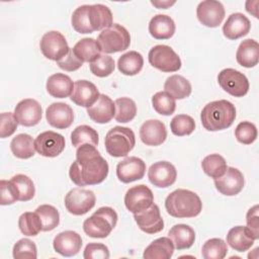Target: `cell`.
Listing matches in <instances>:
<instances>
[{"label":"cell","instance_id":"45","mask_svg":"<svg viewBox=\"0 0 259 259\" xmlns=\"http://www.w3.org/2000/svg\"><path fill=\"white\" fill-rule=\"evenodd\" d=\"M90 71L94 76L104 78L113 73L115 64L112 57L108 55H100L95 61L90 63Z\"/></svg>","mask_w":259,"mask_h":259},{"label":"cell","instance_id":"49","mask_svg":"<svg viewBox=\"0 0 259 259\" xmlns=\"http://www.w3.org/2000/svg\"><path fill=\"white\" fill-rule=\"evenodd\" d=\"M18 125V121L12 112H2L0 114V137L2 139L10 137L14 134Z\"/></svg>","mask_w":259,"mask_h":259},{"label":"cell","instance_id":"34","mask_svg":"<svg viewBox=\"0 0 259 259\" xmlns=\"http://www.w3.org/2000/svg\"><path fill=\"white\" fill-rule=\"evenodd\" d=\"M143 66V56L136 51H130L121 55L117 61V68L119 72L125 76L137 75L141 72Z\"/></svg>","mask_w":259,"mask_h":259},{"label":"cell","instance_id":"32","mask_svg":"<svg viewBox=\"0 0 259 259\" xmlns=\"http://www.w3.org/2000/svg\"><path fill=\"white\" fill-rule=\"evenodd\" d=\"M165 92L174 99H184L191 94L190 82L181 75H172L168 77L164 84Z\"/></svg>","mask_w":259,"mask_h":259},{"label":"cell","instance_id":"39","mask_svg":"<svg viewBox=\"0 0 259 259\" xmlns=\"http://www.w3.org/2000/svg\"><path fill=\"white\" fill-rule=\"evenodd\" d=\"M18 227L23 235L29 237H34L42 231L41 221L35 211L23 212L18 219Z\"/></svg>","mask_w":259,"mask_h":259},{"label":"cell","instance_id":"18","mask_svg":"<svg viewBox=\"0 0 259 259\" xmlns=\"http://www.w3.org/2000/svg\"><path fill=\"white\" fill-rule=\"evenodd\" d=\"M134 219L138 227L147 234H156L164 229V221L156 203L140 212L134 213Z\"/></svg>","mask_w":259,"mask_h":259},{"label":"cell","instance_id":"23","mask_svg":"<svg viewBox=\"0 0 259 259\" xmlns=\"http://www.w3.org/2000/svg\"><path fill=\"white\" fill-rule=\"evenodd\" d=\"M140 138L146 146H160L167 138L166 126L159 119L146 120L140 127Z\"/></svg>","mask_w":259,"mask_h":259},{"label":"cell","instance_id":"31","mask_svg":"<svg viewBox=\"0 0 259 259\" xmlns=\"http://www.w3.org/2000/svg\"><path fill=\"white\" fill-rule=\"evenodd\" d=\"M174 249L170 238H158L145 249L143 257L145 259H170L173 256Z\"/></svg>","mask_w":259,"mask_h":259},{"label":"cell","instance_id":"7","mask_svg":"<svg viewBox=\"0 0 259 259\" xmlns=\"http://www.w3.org/2000/svg\"><path fill=\"white\" fill-rule=\"evenodd\" d=\"M97 42L104 54H113L125 51L131 45V35L125 27L118 23H112L101 30L97 36Z\"/></svg>","mask_w":259,"mask_h":259},{"label":"cell","instance_id":"37","mask_svg":"<svg viewBox=\"0 0 259 259\" xmlns=\"http://www.w3.org/2000/svg\"><path fill=\"white\" fill-rule=\"evenodd\" d=\"M115 113L114 118L116 121L126 123L133 120L137 114L136 102L128 97H120L114 101Z\"/></svg>","mask_w":259,"mask_h":259},{"label":"cell","instance_id":"9","mask_svg":"<svg viewBox=\"0 0 259 259\" xmlns=\"http://www.w3.org/2000/svg\"><path fill=\"white\" fill-rule=\"evenodd\" d=\"M96 202L93 191L82 187L71 189L65 196L66 209L74 215H82L91 210Z\"/></svg>","mask_w":259,"mask_h":259},{"label":"cell","instance_id":"8","mask_svg":"<svg viewBox=\"0 0 259 259\" xmlns=\"http://www.w3.org/2000/svg\"><path fill=\"white\" fill-rule=\"evenodd\" d=\"M148 60L154 68L165 73L176 72L182 65L180 57L172 48L166 45L153 47L149 52Z\"/></svg>","mask_w":259,"mask_h":259},{"label":"cell","instance_id":"53","mask_svg":"<svg viewBox=\"0 0 259 259\" xmlns=\"http://www.w3.org/2000/svg\"><path fill=\"white\" fill-rule=\"evenodd\" d=\"M151 4L159 9H166L175 4V1H151Z\"/></svg>","mask_w":259,"mask_h":259},{"label":"cell","instance_id":"52","mask_svg":"<svg viewBox=\"0 0 259 259\" xmlns=\"http://www.w3.org/2000/svg\"><path fill=\"white\" fill-rule=\"evenodd\" d=\"M247 228L251 231L255 239L259 238V217H258V205L251 207L246 214Z\"/></svg>","mask_w":259,"mask_h":259},{"label":"cell","instance_id":"12","mask_svg":"<svg viewBox=\"0 0 259 259\" xmlns=\"http://www.w3.org/2000/svg\"><path fill=\"white\" fill-rule=\"evenodd\" d=\"M65 146V138L61 134L53 131L40 133L34 141L35 151L39 155L48 158L59 156L64 151Z\"/></svg>","mask_w":259,"mask_h":259},{"label":"cell","instance_id":"4","mask_svg":"<svg viewBox=\"0 0 259 259\" xmlns=\"http://www.w3.org/2000/svg\"><path fill=\"white\" fill-rule=\"evenodd\" d=\"M167 212L178 219L194 218L202 209L200 197L188 189H176L172 191L165 199Z\"/></svg>","mask_w":259,"mask_h":259},{"label":"cell","instance_id":"38","mask_svg":"<svg viewBox=\"0 0 259 259\" xmlns=\"http://www.w3.org/2000/svg\"><path fill=\"white\" fill-rule=\"evenodd\" d=\"M201 167L203 172L213 179L221 177L228 168L225 158L219 154H210L204 157Z\"/></svg>","mask_w":259,"mask_h":259},{"label":"cell","instance_id":"5","mask_svg":"<svg viewBox=\"0 0 259 259\" xmlns=\"http://www.w3.org/2000/svg\"><path fill=\"white\" fill-rule=\"evenodd\" d=\"M117 213L110 206L99 207L83 223L85 234L91 238H106L117 223Z\"/></svg>","mask_w":259,"mask_h":259},{"label":"cell","instance_id":"17","mask_svg":"<svg viewBox=\"0 0 259 259\" xmlns=\"http://www.w3.org/2000/svg\"><path fill=\"white\" fill-rule=\"evenodd\" d=\"M13 113L19 124L23 126H33L40 121L42 109L35 99L25 98L17 103Z\"/></svg>","mask_w":259,"mask_h":259},{"label":"cell","instance_id":"40","mask_svg":"<svg viewBox=\"0 0 259 259\" xmlns=\"http://www.w3.org/2000/svg\"><path fill=\"white\" fill-rule=\"evenodd\" d=\"M228 253L227 243L220 238L207 240L201 248V255L204 259H223Z\"/></svg>","mask_w":259,"mask_h":259},{"label":"cell","instance_id":"6","mask_svg":"<svg viewBox=\"0 0 259 259\" xmlns=\"http://www.w3.org/2000/svg\"><path fill=\"white\" fill-rule=\"evenodd\" d=\"M136 137L130 127L114 126L109 130L104 139L106 152L115 158L125 157L134 149Z\"/></svg>","mask_w":259,"mask_h":259},{"label":"cell","instance_id":"36","mask_svg":"<svg viewBox=\"0 0 259 259\" xmlns=\"http://www.w3.org/2000/svg\"><path fill=\"white\" fill-rule=\"evenodd\" d=\"M98 142V133L87 124L78 125L71 134V143L76 148L85 144L96 147Z\"/></svg>","mask_w":259,"mask_h":259},{"label":"cell","instance_id":"35","mask_svg":"<svg viewBox=\"0 0 259 259\" xmlns=\"http://www.w3.org/2000/svg\"><path fill=\"white\" fill-rule=\"evenodd\" d=\"M12 154L19 159H29L35 153L34 141L27 134H18L10 142Z\"/></svg>","mask_w":259,"mask_h":259},{"label":"cell","instance_id":"21","mask_svg":"<svg viewBox=\"0 0 259 259\" xmlns=\"http://www.w3.org/2000/svg\"><path fill=\"white\" fill-rule=\"evenodd\" d=\"M54 249L64 257H72L79 253L82 247L81 236L74 231L59 233L53 241Z\"/></svg>","mask_w":259,"mask_h":259},{"label":"cell","instance_id":"3","mask_svg":"<svg viewBox=\"0 0 259 259\" xmlns=\"http://www.w3.org/2000/svg\"><path fill=\"white\" fill-rule=\"evenodd\" d=\"M236 118L235 105L225 99L207 103L201 110L200 120L203 127L209 132L230 127Z\"/></svg>","mask_w":259,"mask_h":259},{"label":"cell","instance_id":"13","mask_svg":"<svg viewBox=\"0 0 259 259\" xmlns=\"http://www.w3.org/2000/svg\"><path fill=\"white\" fill-rule=\"evenodd\" d=\"M154 203V194L145 184L131 187L124 195V205L133 213L140 212Z\"/></svg>","mask_w":259,"mask_h":259},{"label":"cell","instance_id":"50","mask_svg":"<svg viewBox=\"0 0 259 259\" xmlns=\"http://www.w3.org/2000/svg\"><path fill=\"white\" fill-rule=\"evenodd\" d=\"M85 259H107L109 258V250L107 246L101 243H89L83 253Z\"/></svg>","mask_w":259,"mask_h":259},{"label":"cell","instance_id":"28","mask_svg":"<svg viewBox=\"0 0 259 259\" xmlns=\"http://www.w3.org/2000/svg\"><path fill=\"white\" fill-rule=\"evenodd\" d=\"M175 23L166 14H157L149 22V32L156 39H168L175 33Z\"/></svg>","mask_w":259,"mask_h":259},{"label":"cell","instance_id":"51","mask_svg":"<svg viewBox=\"0 0 259 259\" xmlns=\"http://www.w3.org/2000/svg\"><path fill=\"white\" fill-rule=\"evenodd\" d=\"M57 65L62 70H65L68 72H74L82 67L83 62L74 54L73 50L70 49L68 54L64 58H62L60 61L57 62Z\"/></svg>","mask_w":259,"mask_h":259},{"label":"cell","instance_id":"2","mask_svg":"<svg viewBox=\"0 0 259 259\" xmlns=\"http://www.w3.org/2000/svg\"><path fill=\"white\" fill-rule=\"evenodd\" d=\"M73 28L79 33H91L109 27L112 22L110 9L103 4L81 5L71 17Z\"/></svg>","mask_w":259,"mask_h":259},{"label":"cell","instance_id":"25","mask_svg":"<svg viewBox=\"0 0 259 259\" xmlns=\"http://www.w3.org/2000/svg\"><path fill=\"white\" fill-rule=\"evenodd\" d=\"M251 28L250 20L243 13H232L223 26V33L229 39H238L248 34Z\"/></svg>","mask_w":259,"mask_h":259},{"label":"cell","instance_id":"16","mask_svg":"<svg viewBox=\"0 0 259 259\" xmlns=\"http://www.w3.org/2000/svg\"><path fill=\"white\" fill-rule=\"evenodd\" d=\"M150 182L159 188L171 186L177 178V171L173 164L168 161H159L151 165L148 170Z\"/></svg>","mask_w":259,"mask_h":259},{"label":"cell","instance_id":"42","mask_svg":"<svg viewBox=\"0 0 259 259\" xmlns=\"http://www.w3.org/2000/svg\"><path fill=\"white\" fill-rule=\"evenodd\" d=\"M152 104L157 113L161 115H171L176 109L175 99L165 91H159L152 97Z\"/></svg>","mask_w":259,"mask_h":259},{"label":"cell","instance_id":"1","mask_svg":"<svg viewBox=\"0 0 259 259\" xmlns=\"http://www.w3.org/2000/svg\"><path fill=\"white\" fill-rule=\"evenodd\" d=\"M109 167L96 147L82 145L77 148L76 160L71 164L69 176L78 186L96 185L105 180Z\"/></svg>","mask_w":259,"mask_h":259},{"label":"cell","instance_id":"20","mask_svg":"<svg viewBox=\"0 0 259 259\" xmlns=\"http://www.w3.org/2000/svg\"><path fill=\"white\" fill-rule=\"evenodd\" d=\"M46 118L50 125L59 130H65L73 123L74 112L67 103L55 102L47 108Z\"/></svg>","mask_w":259,"mask_h":259},{"label":"cell","instance_id":"15","mask_svg":"<svg viewBox=\"0 0 259 259\" xmlns=\"http://www.w3.org/2000/svg\"><path fill=\"white\" fill-rule=\"evenodd\" d=\"M245 184L244 176L240 170L234 167H228L226 172L214 179V186L219 192L226 196L239 194Z\"/></svg>","mask_w":259,"mask_h":259},{"label":"cell","instance_id":"43","mask_svg":"<svg viewBox=\"0 0 259 259\" xmlns=\"http://www.w3.org/2000/svg\"><path fill=\"white\" fill-rule=\"evenodd\" d=\"M170 128L172 134L177 137L188 136L195 130V121L190 115L178 114L172 118Z\"/></svg>","mask_w":259,"mask_h":259},{"label":"cell","instance_id":"29","mask_svg":"<svg viewBox=\"0 0 259 259\" xmlns=\"http://www.w3.org/2000/svg\"><path fill=\"white\" fill-rule=\"evenodd\" d=\"M236 59L239 65L245 68H253L259 61V45L256 40L247 38L243 40L237 50Z\"/></svg>","mask_w":259,"mask_h":259},{"label":"cell","instance_id":"30","mask_svg":"<svg viewBox=\"0 0 259 259\" xmlns=\"http://www.w3.org/2000/svg\"><path fill=\"white\" fill-rule=\"evenodd\" d=\"M168 238L172 241L175 249L184 250L193 245L195 241V232L188 225L178 224L170 229Z\"/></svg>","mask_w":259,"mask_h":259},{"label":"cell","instance_id":"46","mask_svg":"<svg viewBox=\"0 0 259 259\" xmlns=\"http://www.w3.org/2000/svg\"><path fill=\"white\" fill-rule=\"evenodd\" d=\"M12 254L14 259H35L37 257V250L34 242L23 238L14 244Z\"/></svg>","mask_w":259,"mask_h":259},{"label":"cell","instance_id":"41","mask_svg":"<svg viewBox=\"0 0 259 259\" xmlns=\"http://www.w3.org/2000/svg\"><path fill=\"white\" fill-rule=\"evenodd\" d=\"M35 212L41 221L44 232L52 231L58 227L60 223V213L55 206L51 204H41L35 209Z\"/></svg>","mask_w":259,"mask_h":259},{"label":"cell","instance_id":"44","mask_svg":"<svg viewBox=\"0 0 259 259\" xmlns=\"http://www.w3.org/2000/svg\"><path fill=\"white\" fill-rule=\"evenodd\" d=\"M17 187L19 193V201H28L35 194L33 181L24 174H16L10 179Z\"/></svg>","mask_w":259,"mask_h":259},{"label":"cell","instance_id":"48","mask_svg":"<svg viewBox=\"0 0 259 259\" xmlns=\"http://www.w3.org/2000/svg\"><path fill=\"white\" fill-rule=\"evenodd\" d=\"M1 198L0 203L2 205H9L16 202L19 199V193L16 185L11 180L2 179L0 182Z\"/></svg>","mask_w":259,"mask_h":259},{"label":"cell","instance_id":"33","mask_svg":"<svg viewBox=\"0 0 259 259\" xmlns=\"http://www.w3.org/2000/svg\"><path fill=\"white\" fill-rule=\"evenodd\" d=\"M72 50L83 63H92L100 56L101 53L97 40L92 37H85L80 39Z\"/></svg>","mask_w":259,"mask_h":259},{"label":"cell","instance_id":"47","mask_svg":"<svg viewBox=\"0 0 259 259\" xmlns=\"http://www.w3.org/2000/svg\"><path fill=\"white\" fill-rule=\"evenodd\" d=\"M257 128L254 123L250 121H241L235 130V137L237 141L244 145H250L257 139Z\"/></svg>","mask_w":259,"mask_h":259},{"label":"cell","instance_id":"26","mask_svg":"<svg viewBox=\"0 0 259 259\" xmlns=\"http://www.w3.org/2000/svg\"><path fill=\"white\" fill-rule=\"evenodd\" d=\"M47 91L55 98H67L74 89L72 79L63 73H56L51 75L47 80Z\"/></svg>","mask_w":259,"mask_h":259},{"label":"cell","instance_id":"22","mask_svg":"<svg viewBox=\"0 0 259 259\" xmlns=\"http://www.w3.org/2000/svg\"><path fill=\"white\" fill-rule=\"evenodd\" d=\"M99 91L95 84L87 80H78L74 83L71 100L79 106L90 107L99 98Z\"/></svg>","mask_w":259,"mask_h":259},{"label":"cell","instance_id":"19","mask_svg":"<svg viewBox=\"0 0 259 259\" xmlns=\"http://www.w3.org/2000/svg\"><path fill=\"white\" fill-rule=\"evenodd\" d=\"M146 173V163L138 157H126L116 166V176L123 183L140 180Z\"/></svg>","mask_w":259,"mask_h":259},{"label":"cell","instance_id":"10","mask_svg":"<svg viewBox=\"0 0 259 259\" xmlns=\"http://www.w3.org/2000/svg\"><path fill=\"white\" fill-rule=\"evenodd\" d=\"M218 82L222 89L234 97H243L249 91L247 77L238 70L227 68L218 75Z\"/></svg>","mask_w":259,"mask_h":259},{"label":"cell","instance_id":"27","mask_svg":"<svg viewBox=\"0 0 259 259\" xmlns=\"http://www.w3.org/2000/svg\"><path fill=\"white\" fill-rule=\"evenodd\" d=\"M255 237L251 231L244 226H236L232 228L227 235V243L232 249L238 252L249 250L255 241Z\"/></svg>","mask_w":259,"mask_h":259},{"label":"cell","instance_id":"14","mask_svg":"<svg viewBox=\"0 0 259 259\" xmlns=\"http://www.w3.org/2000/svg\"><path fill=\"white\" fill-rule=\"evenodd\" d=\"M196 16L202 25L217 27L225 18L224 5L215 0L201 1L196 8Z\"/></svg>","mask_w":259,"mask_h":259},{"label":"cell","instance_id":"11","mask_svg":"<svg viewBox=\"0 0 259 259\" xmlns=\"http://www.w3.org/2000/svg\"><path fill=\"white\" fill-rule=\"evenodd\" d=\"M39 48L47 59L56 62L64 58L70 50L65 36L57 30L46 32L39 41Z\"/></svg>","mask_w":259,"mask_h":259},{"label":"cell","instance_id":"24","mask_svg":"<svg viewBox=\"0 0 259 259\" xmlns=\"http://www.w3.org/2000/svg\"><path fill=\"white\" fill-rule=\"evenodd\" d=\"M89 117L96 123H107L115 113L114 102L105 94H100L97 101L87 108Z\"/></svg>","mask_w":259,"mask_h":259}]
</instances>
